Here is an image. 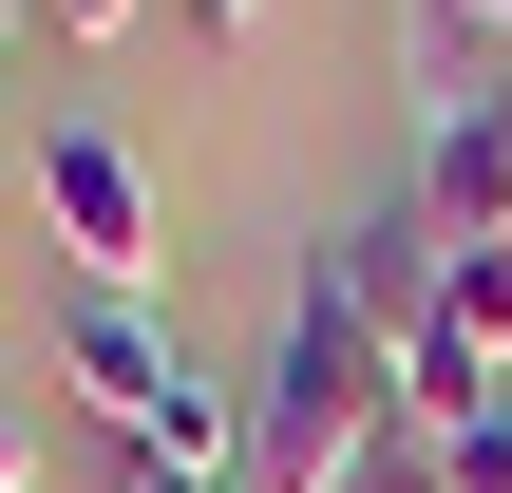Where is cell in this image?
<instances>
[{"label": "cell", "instance_id": "cell-1", "mask_svg": "<svg viewBox=\"0 0 512 493\" xmlns=\"http://www.w3.org/2000/svg\"><path fill=\"white\" fill-rule=\"evenodd\" d=\"M418 323H437V228H418V190H399L380 228H342V247L304 266V304H285V342H266V380H247V493H361L380 475V456H399Z\"/></svg>", "mask_w": 512, "mask_h": 493}, {"label": "cell", "instance_id": "cell-6", "mask_svg": "<svg viewBox=\"0 0 512 493\" xmlns=\"http://www.w3.org/2000/svg\"><path fill=\"white\" fill-rule=\"evenodd\" d=\"M437 493H512V418H494V437H456V456H437Z\"/></svg>", "mask_w": 512, "mask_h": 493}, {"label": "cell", "instance_id": "cell-9", "mask_svg": "<svg viewBox=\"0 0 512 493\" xmlns=\"http://www.w3.org/2000/svg\"><path fill=\"white\" fill-rule=\"evenodd\" d=\"M19 475H38V456H19V418H0V493H19Z\"/></svg>", "mask_w": 512, "mask_h": 493}, {"label": "cell", "instance_id": "cell-4", "mask_svg": "<svg viewBox=\"0 0 512 493\" xmlns=\"http://www.w3.org/2000/svg\"><path fill=\"white\" fill-rule=\"evenodd\" d=\"M399 76H418V133L494 114V95H512V38H494V0H399Z\"/></svg>", "mask_w": 512, "mask_h": 493}, {"label": "cell", "instance_id": "cell-7", "mask_svg": "<svg viewBox=\"0 0 512 493\" xmlns=\"http://www.w3.org/2000/svg\"><path fill=\"white\" fill-rule=\"evenodd\" d=\"M171 19H190L209 57H247V38H266V0H171Z\"/></svg>", "mask_w": 512, "mask_h": 493}, {"label": "cell", "instance_id": "cell-3", "mask_svg": "<svg viewBox=\"0 0 512 493\" xmlns=\"http://www.w3.org/2000/svg\"><path fill=\"white\" fill-rule=\"evenodd\" d=\"M57 361H76V399L114 418V456H152V418L190 399V361L152 342V304H76V342H57Z\"/></svg>", "mask_w": 512, "mask_h": 493}, {"label": "cell", "instance_id": "cell-10", "mask_svg": "<svg viewBox=\"0 0 512 493\" xmlns=\"http://www.w3.org/2000/svg\"><path fill=\"white\" fill-rule=\"evenodd\" d=\"M114 493H209V475H114Z\"/></svg>", "mask_w": 512, "mask_h": 493}, {"label": "cell", "instance_id": "cell-8", "mask_svg": "<svg viewBox=\"0 0 512 493\" xmlns=\"http://www.w3.org/2000/svg\"><path fill=\"white\" fill-rule=\"evenodd\" d=\"M38 19H57V38H133L152 0H38Z\"/></svg>", "mask_w": 512, "mask_h": 493}, {"label": "cell", "instance_id": "cell-5", "mask_svg": "<svg viewBox=\"0 0 512 493\" xmlns=\"http://www.w3.org/2000/svg\"><path fill=\"white\" fill-rule=\"evenodd\" d=\"M418 228L437 247H512V95L456 114V133H418Z\"/></svg>", "mask_w": 512, "mask_h": 493}, {"label": "cell", "instance_id": "cell-12", "mask_svg": "<svg viewBox=\"0 0 512 493\" xmlns=\"http://www.w3.org/2000/svg\"><path fill=\"white\" fill-rule=\"evenodd\" d=\"M0 19H19V0H0Z\"/></svg>", "mask_w": 512, "mask_h": 493}, {"label": "cell", "instance_id": "cell-2", "mask_svg": "<svg viewBox=\"0 0 512 493\" xmlns=\"http://www.w3.org/2000/svg\"><path fill=\"white\" fill-rule=\"evenodd\" d=\"M38 228L76 247V285H95V304H133V285L171 266V209H152V152H133L114 114H57V133H38Z\"/></svg>", "mask_w": 512, "mask_h": 493}, {"label": "cell", "instance_id": "cell-11", "mask_svg": "<svg viewBox=\"0 0 512 493\" xmlns=\"http://www.w3.org/2000/svg\"><path fill=\"white\" fill-rule=\"evenodd\" d=\"M494 38H512V0H494Z\"/></svg>", "mask_w": 512, "mask_h": 493}]
</instances>
